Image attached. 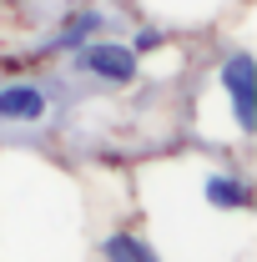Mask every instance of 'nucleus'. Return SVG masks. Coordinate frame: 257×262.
<instances>
[{
	"mask_svg": "<svg viewBox=\"0 0 257 262\" xmlns=\"http://www.w3.org/2000/svg\"><path fill=\"white\" fill-rule=\"evenodd\" d=\"M46 111V96L31 91V86H10V91H0V116H10V121H35Z\"/></svg>",
	"mask_w": 257,
	"mask_h": 262,
	"instance_id": "nucleus-3",
	"label": "nucleus"
},
{
	"mask_svg": "<svg viewBox=\"0 0 257 262\" xmlns=\"http://www.w3.org/2000/svg\"><path fill=\"white\" fill-rule=\"evenodd\" d=\"M81 61L91 66L96 76H111V81H131V71H136V56L121 51V46H91Z\"/></svg>",
	"mask_w": 257,
	"mask_h": 262,
	"instance_id": "nucleus-2",
	"label": "nucleus"
},
{
	"mask_svg": "<svg viewBox=\"0 0 257 262\" xmlns=\"http://www.w3.org/2000/svg\"><path fill=\"white\" fill-rule=\"evenodd\" d=\"M91 31H101V20H96V15H81V20H71V26H66L61 46H81V35H91Z\"/></svg>",
	"mask_w": 257,
	"mask_h": 262,
	"instance_id": "nucleus-6",
	"label": "nucleus"
},
{
	"mask_svg": "<svg viewBox=\"0 0 257 262\" xmlns=\"http://www.w3.org/2000/svg\"><path fill=\"white\" fill-rule=\"evenodd\" d=\"M207 202H212V207H242V202H247V187L232 182V177H212V182H207Z\"/></svg>",
	"mask_w": 257,
	"mask_h": 262,
	"instance_id": "nucleus-4",
	"label": "nucleus"
},
{
	"mask_svg": "<svg viewBox=\"0 0 257 262\" xmlns=\"http://www.w3.org/2000/svg\"><path fill=\"white\" fill-rule=\"evenodd\" d=\"M257 71H252V56H242V51H237V56H232V61H227V71H222V81H227V91H232V106H237V126L242 131H252L257 126V106H252V81Z\"/></svg>",
	"mask_w": 257,
	"mask_h": 262,
	"instance_id": "nucleus-1",
	"label": "nucleus"
},
{
	"mask_svg": "<svg viewBox=\"0 0 257 262\" xmlns=\"http://www.w3.org/2000/svg\"><path fill=\"white\" fill-rule=\"evenodd\" d=\"M106 257L111 262H157L146 252V242H136V237H111L106 242Z\"/></svg>",
	"mask_w": 257,
	"mask_h": 262,
	"instance_id": "nucleus-5",
	"label": "nucleus"
}]
</instances>
